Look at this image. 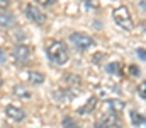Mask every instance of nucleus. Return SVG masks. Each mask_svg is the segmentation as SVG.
Masks as SVG:
<instances>
[{
	"label": "nucleus",
	"instance_id": "f257e3e1",
	"mask_svg": "<svg viewBox=\"0 0 146 128\" xmlns=\"http://www.w3.org/2000/svg\"><path fill=\"white\" fill-rule=\"evenodd\" d=\"M46 53H48V58L56 65H65L70 60V53H68L66 44L63 41H58V40H49L48 41Z\"/></svg>",
	"mask_w": 146,
	"mask_h": 128
},
{
	"label": "nucleus",
	"instance_id": "f03ea898",
	"mask_svg": "<svg viewBox=\"0 0 146 128\" xmlns=\"http://www.w3.org/2000/svg\"><path fill=\"white\" fill-rule=\"evenodd\" d=\"M112 17H114V21H115V24H117L119 27H122L124 31H133V29H134V22H133V17H131L127 7L121 5V7L114 9Z\"/></svg>",
	"mask_w": 146,
	"mask_h": 128
},
{
	"label": "nucleus",
	"instance_id": "7ed1b4c3",
	"mask_svg": "<svg viewBox=\"0 0 146 128\" xmlns=\"http://www.w3.org/2000/svg\"><path fill=\"white\" fill-rule=\"evenodd\" d=\"M70 41H72L73 46H75L76 50H80V51L90 50V48L95 44L94 38L88 36V34H85V33H72V34H70Z\"/></svg>",
	"mask_w": 146,
	"mask_h": 128
},
{
	"label": "nucleus",
	"instance_id": "20e7f679",
	"mask_svg": "<svg viewBox=\"0 0 146 128\" xmlns=\"http://www.w3.org/2000/svg\"><path fill=\"white\" fill-rule=\"evenodd\" d=\"M121 127V120L115 113H106L102 118H99L95 121V128H119Z\"/></svg>",
	"mask_w": 146,
	"mask_h": 128
},
{
	"label": "nucleus",
	"instance_id": "39448f33",
	"mask_svg": "<svg viewBox=\"0 0 146 128\" xmlns=\"http://www.w3.org/2000/svg\"><path fill=\"white\" fill-rule=\"evenodd\" d=\"M26 15H27V19H31L34 24H44L46 22V14L36 7V5H33V3H27L26 5Z\"/></svg>",
	"mask_w": 146,
	"mask_h": 128
},
{
	"label": "nucleus",
	"instance_id": "423d86ee",
	"mask_svg": "<svg viewBox=\"0 0 146 128\" xmlns=\"http://www.w3.org/2000/svg\"><path fill=\"white\" fill-rule=\"evenodd\" d=\"M31 53H33V50L27 44H17L14 48V58H15V62H21V63L27 62L31 58Z\"/></svg>",
	"mask_w": 146,
	"mask_h": 128
},
{
	"label": "nucleus",
	"instance_id": "0eeeda50",
	"mask_svg": "<svg viewBox=\"0 0 146 128\" xmlns=\"http://www.w3.org/2000/svg\"><path fill=\"white\" fill-rule=\"evenodd\" d=\"M5 115L12 120V121H22L24 118H26V113H24V109H21V108H17V106H14V104H9V106H5Z\"/></svg>",
	"mask_w": 146,
	"mask_h": 128
},
{
	"label": "nucleus",
	"instance_id": "6e6552de",
	"mask_svg": "<svg viewBox=\"0 0 146 128\" xmlns=\"http://www.w3.org/2000/svg\"><path fill=\"white\" fill-rule=\"evenodd\" d=\"M97 103H99V99H97L95 96H90L88 101H87L83 106L78 108V115H82V116H85V115H92V113L95 111V108H97Z\"/></svg>",
	"mask_w": 146,
	"mask_h": 128
},
{
	"label": "nucleus",
	"instance_id": "1a4fd4ad",
	"mask_svg": "<svg viewBox=\"0 0 146 128\" xmlns=\"http://www.w3.org/2000/svg\"><path fill=\"white\" fill-rule=\"evenodd\" d=\"M104 108H106V113H121L124 109V103L119 101V99H107L104 101Z\"/></svg>",
	"mask_w": 146,
	"mask_h": 128
},
{
	"label": "nucleus",
	"instance_id": "9d476101",
	"mask_svg": "<svg viewBox=\"0 0 146 128\" xmlns=\"http://www.w3.org/2000/svg\"><path fill=\"white\" fill-rule=\"evenodd\" d=\"M12 92H14V96H15V97L24 99V101H27V99H31V97H33V92H31L26 85H22V84H17L14 89H12Z\"/></svg>",
	"mask_w": 146,
	"mask_h": 128
},
{
	"label": "nucleus",
	"instance_id": "9b49d317",
	"mask_svg": "<svg viewBox=\"0 0 146 128\" xmlns=\"http://www.w3.org/2000/svg\"><path fill=\"white\" fill-rule=\"evenodd\" d=\"M15 22H17V19L12 12H2L0 14V26L2 27H12Z\"/></svg>",
	"mask_w": 146,
	"mask_h": 128
},
{
	"label": "nucleus",
	"instance_id": "f8f14e48",
	"mask_svg": "<svg viewBox=\"0 0 146 128\" xmlns=\"http://www.w3.org/2000/svg\"><path fill=\"white\" fill-rule=\"evenodd\" d=\"M29 82L34 85H41L44 82V75L41 74V72H36V70H33V72H29Z\"/></svg>",
	"mask_w": 146,
	"mask_h": 128
},
{
	"label": "nucleus",
	"instance_id": "ddd939ff",
	"mask_svg": "<svg viewBox=\"0 0 146 128\" xmlns=\"http://www.w3.org/2000/svg\"><path fill=\"white\" fill-rule=\"evenodd\" d=\"M61 127L63 128H82L78 125V121L72 118V116H63V120H61Z\"/></svg>",
	"mask_w": 146,
	"mask_h": 128
},
{
	"label": "nucleus",
	"instance_id": "4468645a",
	"mask_svg": "<svg viewBox=\"0 0 146 128\" xmlns=\"http://www.w3.org/2000/svg\"><path fill=\"white\" fill-rule=\"evenodd\" d=\"M131 121L136 127H143L145 125V115H139L138 111H131Z\"/></svg>",
	"mask_w": 146,
	"mask_h": 128
},
{
	"label": "nucleus",
	"instance_id": "2eb2a0df",
	"mask_svg": "<svg viewBox=\"0 0 146 128\" xmlns=\"http://www.w3.org/2000/svg\"><path fill=\"white\" fill-rule=\"evenodd\" d=\"M121 63H117V62H112V63H107L106 65V72L107 74H119L121 70Z\"/></svg>",
	"mask_w": 146,
	"mask_h": 128
},
{
	"label": "nucleus",
	"instance_id": "dca6fc26",
	"mask_svg": "<svg viewBox=\"0 0 146 128\" xmlns=\"http://www.w3.org/2000/svg\"><path fill=\"white\" fill-rule=\"evenodd\" d=\"M85 5L88 7V9H92V10H99V0H85Z\"/></svg>",
	"mask_w": 146,
	"mask_h": 128
},
{
	"label": "nucleus",
	"instance_id": "f3484780",
	"mask_svg": "<svg viewBox=\"0 0 146 128\" xmlns=\"http://www.w3.org/2000/svg\"><path fill=\"white\" fill-rule=\"evenodd\" d=\"M129 74H131V75H134V77H139V75H141V70H139V67L131 65V67H129Z\"/></svg>",
	"mask_w": 146,
	"mask_h": 128
},
{
	"label": "nucleus",
	"instance_id": "a211bd4d",
	"mask_svg": "<svg viewBox=\"0 0 146 128\" xmlns=\"http://www.w3.org/2000/svg\"><path fill=\"white\" fill-rule=\"evenodd\" d=\"M138 94H139V97H141V99H146V84H145V82H141L139 89H138Z\"/></svg>",
	"mask_w": 146,
	"mask_h": 128
},
{
	"label": "nucleus",
	"instance_id": "6ab92c4d",
	"mask_svg": "<svg viewBox=\"0 0 146 128\" xmlns=\"http://www.w3.org/2000/svg\"><path fill=\"white\" fill-rule=\"evenodd\" d=\"M10 5V0H0V10H3V9H7Z\"/></svg>",
	"mask_w": 146,
	"mask_h": 128
},
{
	"label": "nucleus",
	"instance_id": "aec40b11",
	"mask_svg": "<svg viewBox=\"0 0 146 128\" xmlns=\"http://www.w3.org/2000/svg\"><path fill=\"white\" fill-rule=\"evenodd\" d=\"M138 56H139V58H141L143 62H145V60H146V55H145V48H138Z\"/></svg>",
	"mask_w": 146,
	"mask_h": 128
},
{
	"label": "nucleus",
	"instance_id": "412c9836",
	"mask_svg": "<svg viewBox=\"0 0 146 128\" xmlns=\"http://www.w3.org/2000/svg\"><path fill=\"white\" fill-rule=\"evenodd\" d=\"M5 60H7V55H5V51L0 48V63H3Z\"/></svg>",
	"mask_w": 146,
	"mask_h": 128
},
{
	"label": "nucleus",
	"instance_id": "4be33fe9",
	"mask_svg": "<svg viewBox=\"0 0 146 128\" xmlns=\"http://www.w3.org/2000/svg\"><path fill=\"white\" fill-rule=\"evenodd\" d=\"M97 55H99V56H94V62H100V60H104V56H106L104 53H97Z\"/></svg>",
	"mask_w": 146,
	"mask_h": 128
},
{
	"label": "nucleus",
	"instance_id": "5701e85b",
	"mask_svg": "<svg viewBox=\"0 0 146 128\" xmlns=\"http://www.w3.org/2000/svg\"><path fill=\"white\" fill-rule=\"evenodd\" d=\"M37 2H39V3H42V5H51L54 0H37Z\"/></svg>",
	"mask_w": 146,
	"mask_h": 128
},
{
	"label": "nucleus",
	"instance_id": "b1692460",
	"mask_svg": "<svg viewBox=\"0 0 146 128\" xmlns=\"http://www.w3.org/2000/svg\"><path fill=\"white\" fill-rule=\"evenodd\" d=\"M2 84H3V80H2V77H0V85H2Z\"/></svg>",
	"mask_w": 146,
	"mask_h": 128
}]
</instances>
